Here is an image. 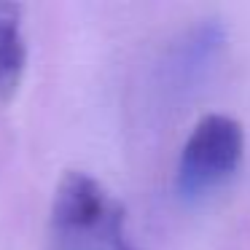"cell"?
<instances>
[{"mask_svg":"<svg viewBox=\"0 0 250 250\" xmlns=\"http://www.w3.org/2000/svg\"><path fill=\"white\" fill-rule=\"evenodd\" d=\"M124 210L89 172H65L54 188L49 250H121Z\"/></svg>","mask_w":250,"mask_h":250,"instance_id":"1","label":"cell"},{"mask_svg":"<svg viewBox=\"0 0 250 250\" xmlns=\"http://www.w3.org/2000/svg\"><path fill=\"white\" fill-rule=\"evenodd\" d=\"M245 156V129L234 116L207 113L194 124L180 148L175 186L186 199L202 196L226 183Z\"/></svg>","mask_w":250,"mask_h":250,"instance_id":"2","label":"cell"},{"mask_svg":"<svg viewBox=\"0 0 250 250\" xmlns=\"http://www.w3.org/2000/svg\"><path fill=\"white\" fill-rule=\"evenodd\" d=\"M226 43V27L218 19H202L167 46L159 65V89L164 100L188 97L215 67Z\"/></svg>","mask_w":250,"mask_h":250,"instance_id":"3","label":"cell"},{"mask_svg":"<svg viewBox=\"0 0 250 250\" xmlns=\"http://www.w3.org/2000/svg\"><path fill=\"white\" fill-rule=\"evenodd\" d=\"M24 8L0 0V103H11L27 70V41L22 30Z\"/></svg>","mask_w":250,"mask_h":250,"instance_id":"4","label":"cell"},{"mask_svg":"<svg viewBox=\"0 0 250 250\" xmlns=\"http://www.w3.org/2000/svg\"><path fill=\"white\" fill-rule=\"evenodd\" d=\"M121 250H135V248H126V245H124V248H121Z\"/></svg>","mask_w":250,"mask_h":250,"instance_id":"5","label":"cell"}]
</instances>
